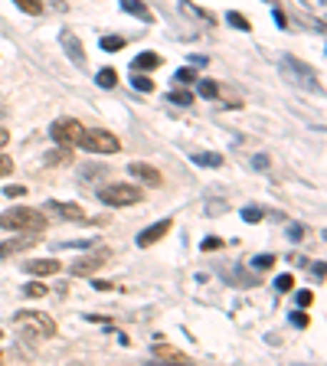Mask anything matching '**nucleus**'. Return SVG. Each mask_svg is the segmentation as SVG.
Segmentation results:
<instances>
[{
	"label": "nucleus",
	"instance_id": "nucleus-7",
	"mask_svg": "<svg viewBox=\"0 0 327 366\" xmlns=\"http://www.w3.org/2000/svg\"><path fill=\"white\" fill-rule=\"evenodd\" d=\"M109 258H111V249H95V252H89V255L76 258L69 272L76 275V278H82V275H95L101 265H105V262H109Z\"/></svg>",
	"mask_w": 327,
	"mask_h": 366
},
{
	"label": "nucleus",
	"instance_id": "nucleus-15",
	"mask_svg": "<svg viewBox=\"0 0 327 366\" xmlns=\"http://www.w3.org/2000/svg\"><path fill=\"white\" fill-rule=\"evenodd\" d=\"M157 66H161V56L157 53H141V56H134L131 69L134 72H148V69H157Z\"/></svg>",
	"mask_w": 327,
	"mask_h": 366
},
{
	"label": "nucleus",
	"instance_id": "nucleus-9",
	"mask_svg": "<svg viewBox=\"0 0 327 366\" xmlns=\"http://www.w3.org/2000/svg\"><path fill=\"white\" fill-rule=\"evenodd\" d=\"M59 46L66 49V56H69L76 66H86V53H82V39L76 36L72 30H63L59 33Z\"/></svg>",
	"mask_w": 327,
	"mask_h": 366
},
{
	"label": "nucleus",
	"instance_id": "nucleus-12",
	"mask_svg": "<svg viewBox=\"0 0 327 366\" xmlns=\"http://www.w3.org/2000/svg\"><path fill=\"white\" fill-rule=\"evenodd\" d=\"M49 210H56L63 219H69V223H82L86 219V210L79 206V203H46Z\"/></svg>",
	"mask_w": 327,
	"mask_h": 366
},
{
	"label": "nucleus",
	"instance_id": "nucleus-30",
	"mask_svg": "<svg viewBox=\"0 0 327 366\" xmlns=\"http://www.w3.org/2000/svg\"><path fill=\"white\" fill-rule=\"evenodd\" d=\"M295 301H298V307H311V304H314V291H298Z\"/></svg>",
	"mask_w": 327,
	"mask_h": 366
},
{
	"label": "nucleus",
	"instance_id": "nucleus-26",
	"mask_svg": "<svg viewBox=\"0 0 327 366\" xmlns=\"http://www.w3.org/2000/svg\"><path fill=\"white\" fill-rule=\"evenodd\" d=\"M291 288H295V278H291V275H278V278H275V291L285 295V291H291Z\"/></svg>",
	"mask_w": 327,
	"mask_h": 366
},
{
	"label": "nucleus",
	"instance_id": "nucleus-19",
	"mask_svg": "<svg viewBox=\"0 0 327 366\" xmlns=\"http://www.w3.org/2000/svg\"><path fill=\"white\" fill-rule=\"evenodd\" d=\"M226 20L236 26V30H242V33H249V30H252V24H249V20H246V16H242V14H236V10H229V14H226Z\"/></svg>",
	"mask_w": 327,
	"mask_h": 366
},
{
	"label": "nucleus",
	"instance_id": "nucleus-24",
	"mask_svg": "<svg viewBox=\"0 0 327 366\" xmlns=\"http://www.w3.org/2000/svg\"><path fill=\"white\" fill-rule=\"evenodd\" d=\"M272 265H275V255H256L252 258V268H258V272H268Z\"/></svg>",
	"mask_w": 327,
	"mask_h": 366
},
{
	"label": "nucleus",
	"instance_id": "nucleus-4",
	"mask_svg": "<svg viewBox=\"0 0 327 366\" xmlns=\"http://www.w3.org/2000/svg\"><path fill=\"white\" fill-rule=\"evenodd\" d=\"M281 72H285V78L288 82H295V86H301V88H308V92H318V95H324V86H321V78H318V72L311 69V66H304L301 59H281Z\"/></svg>",
	"mask_w": 327,
	"mask_h": 366
},
{
	"label": "nucleus",
	"instance_id": "nucleus-16",
	"mask_svg": "<svg viewBox=\"0 0 327 366\" xmlns=\"http://www.w3.org/2000/svg\"><path fill=\"white\" fill-rule=\"evenodd\" d=\"M121 10H125V14H134V16H141L144 24H151V20H154V16H151V10L144 7L141 0H121Z\"/></svg>",
	"mask_w": 327,
	"mask_h": 366
},
{
	"label": "nucleus",
	"instance_id": "nucleus-35",
	"mask_svg": "<svg viewBox=\"0 0 327 366\" xmlns=\"http://www.w3.org/2000/svg\"><path fill=\"white\" fill-rule=\"evenodd\" d=\"M291 324H295V327H308V314L295 311V314H291Z\"/></svg>",
	"mask_w": 327,
	"mask_h": 366
},
{
	"label": "nucleus",
	"instance_id": "nucleus-20",
	"mask_svg": "<svg viewBox=\"0 0 327 366\" xmlns=\"http://www.w3.org/2000/svg\"><path fill=\"white\" fill-rule=\"evenodd\" d=\"M101 49H105V53H118V49H125V39L121 36H101Z\"/></svg>",
	"mask_w": 327,
	"mask_h": 366
},
{
	"label": "nucleus",
	"instance_id": "nucleus-32",
	"mask_svg": "<svg viewBox=\"0 0 327 366\" xmlns=\"http://www.w3.org/2000/svg\"><path fill=\"white\" fill-rule=\"evenodd\" d=\"M219 245H223V239H216V235H210V239H203V242H200V249H203V252H213V249H219Z\"/></svg>",
	"mask_w": 327,
	"mask_h": 366
},
{
	"label": "nucleus",
	"instance_id": "nucleus-29",
	"mask_svg": "<svg viewBox=\"0 0 327 366\" xmlns=\"http://www.w3.org/2000/svg\"><path fill=\"white\" fill-rule=\"evenodd\" d=\"M177 82H196V72L190 66H180L177 69Z\"/></svg>",
	"mask_w": 327,
	"mask_h": 366
},
{
	"label": "nucleus",
	"instance_id": "nucleus-8",
	"mask_svg": "<svg viewBox=\"0 0 327 366\" xmlns=\"http://www.w3.org/2000/svg\"><path fill=\"white\" fill-rule=\"evenodd\" d=\"M128 173H131L134 180H141V183H148V187H161L164 183V173L157 171V167L144 164V161H134V164L128 167Z\"/></svg>",
	"mask_w": 327,
	"mask_h": 366
},
{
	"label": "nucleus",
	"instance_id": "nucleus-6",
	"mask_svg": "<svg viewBox=\"0 0 327 366\" xmlns=\"http://www.w3.org/2000/svg\"><path fill=\"white\" fill-rule=\"evenodd\" d=\"M82 131H86V125L76 121V118H59V121H53V128H49L53 141L56 144H63V148H76L79 138H82Z\"/></svg>",
	"mask_w": 327,
	"mask_h": 366
},
{
	"label": "nucleus",
	"instance_id": "nucleus-25",
	"mask_svg": "<svg viewBox=\"0 0 327 366\" xmlns=\"http://www.w3.org/2000/svg\"><path fill=\"white\" fill-rule=\"evenodd\" d=\"M131 86L138 88V92H151V88H154V82H151L148 76H141V72H138V76H131Z\"/></svg>",
	"mask_w": 327,
	"mask_h": 366
},
{
	"label": "nucleus",
	"instance_id": "nucleus-38",
	"mask_svg": "<svg viewBox=\"0 0 327 366\" xmlns=\"http://www.w3.org/2000/svg\"><path fill=\"white\" fill-rule=\"evenodd\" d=\"M272 16H275V24H278V26H288V24H285V14H281V10H275Z\"/></svg>",
	"mask_w": 327,
	"mask_h": 366
},
{
	"label": "nucleus",
	"instance_id": "nucleus-1",
	"mask_svg": "<svg viewBox=\"0 0 327 366\" xmlns=\"http://www.w3.org/2000/svg\"><path fill=\"white\" fill-rule=\"evenodd\" d=\"M0 229L7 233H26V229H46V216L33 206H10V210L0 213Z\"/></svg>",
	"mask_w": 327,
	"mask_h": 366
},
{
	"label": "nucleus",
	"instance_id": "nucleus-33",
	"mask_svg": "<svg viewBox=\"0 0 327 366\" xmlns=\"http://www.w3.org/2000/svg\"><path fill=\"white\" fill-rule=\"evenodd\" d=\"M288 239H295V242L304 239V226H301V223H291V226H288Z\"/></svg>",
	"mask_w": 327,
	"mask_h": 366
},
{
	"label": "nucleus",
	"instance_id": "nucleus-13",
	"mask_svg": "<svg viewBox=\"0 0 327 366\" xmlns=\"http://www.w3.org/2000/svg\"><path fill=\"white\" fill-rule=\"evenodd\" d=\"M26 272L30 275H56L59 272V258H30V262H26Z\"/></svg>",
	"mask_w": 327,
	"mask_h": 366
},
{
	"label": "nucleus",
	"instance_id": "nucleus-3",
	"mask_svg": "<svg viewBox=\"0 0 327 366\" xmlns=\"http://www.w3.org/2000/svg\"><path fill=\"white\" fill-rule=\"evenodd\" d=\"M76 148L89 151V154H118V151H121V141L111 131H105V128H86Z\"/></svg>",
	"mask_w": 327,
	"mask_h": 366
},
{
	"label": "nucleus",
	"instance_id": "nucleus-2",
	"mask_svg": "<svg viewBox=\"0 0 327 366\" xmlns=\"http://www.w3.org/2000/svg\"><path fill=\"white\" fill-rule=\"evenodd\" d=\"M14 324L20 330H26V337H33V340L56 337V320L43 311H20V314H14Z\"/></svg>",
	"mask_w": 327,
	"mask_h": 366
},
{
	"label": "nucleus",
	"instance_id": "nucleus-37",
	"mask_svg": "<svg viewBox=\"0 0 327 366\" xmlns=\"http://www.w3.org/2000/svg\"><path fill=\"white\" fill-rule=\"evenodd\" d=\"M7 141H10V131H7V128H0V151L7 148Z\"/></svg>",
	"mask_w": 327,
	"mask_h": 366
},
{
	"label": "nucleus",
	"instance_id": "nucleus-23",
	"mask_svg": "<svg viewBox=\"0 0 327 366\" xmlns=\"http://www.w3.org/2000/svg\"><path fill=\"white\" fill-rule=\"evenodd\" d=\"M200 95H203V98H216L219 86H216V82H210V78H203V82H200Z\"/></svg>",
	"mask_w": 327,
	"mask_h": 366
},
{
	"label": "nucleus",
	"instance_id": "nucleus-10",
	"mask_svg": "<svg viewBox=\"0 0 327 366\" xmlns=\"http://www.w3.org/2000/svg\"><path fill=\"white\" fill-rule=\"evenodd\" d=\"M173 229V219H161V223H154V226H148L144 229V233L138 235V245L141 249H151V245H154L157 239H164V235L171 233Z\"/></svg>",
	"mask_w": 327,
	"mask_h": 366
},
{
	"label": "nucleus",
	"instance_id": "nucleus-22",
	"mask_svg": "<svg viewBox=\"0 0 327 366\" xmlns=\"http://www.w3.org/2000/svg\"><path fill=\"white\" fill-rule=\"evenodd\" d=\"M167 101H171V105H183V108H187V105H193V95H190V92H171V95H167Z\"/></svg>",
	"mask_w": 327,
	"mask_h": 366
},
{
	"label": "nucleus",
	"instance_id": "nucleus-21",
	"mask_svg": "<svg viewBox=\"0 0 327 366\" xmlns=\"http://www.w3.org/2000/svg\"><path fill=\"white\" fill-rule=\"evenodd\" d=\"M193 164H200V167H219V164H223V157H219V154H193Z\"/></svg>",
	"mask_w": 327,
	"mask_h": 366
},
{
	"label": "nucleus",
	"instance_id": "nucleus-39",
	"mask_svg": "<svg viewBox=\"0 0 327 366\" xmlns=\"http://www.w3.org/2000/svg\"><path fill=\"white\" fill-rule=\"evenodd\" d=\"M0 115H4V105H0Z\"/></svg>",
	"mask_w": 327,
	"mask_h": 366
},
{
	"label": "nucleus",
	"instance_id": "nucleus-28",
	"mask_svg": "<svg viewBox=\"0 0 327 366\" xmlns=\"http://www.w3.org/2000/svg\"><path fill=\"white\" fill-rule=\"evenodd\" d=\"M26 298H46L49 295V288H46V285H26Z\"/></svg>",
	"mask_w": 327,
	"mask_h": 366
},
{
	"label": "nucleus",
	"instance_id": "nucleus-34",
	"mask_svg": "<svg viewBox=\"0 0 327 366\" xmlns=\"http://www.w3.org/2000/svg\"><path fill=\"white\" fill-rule=\"evenodd\" d=\"M4 193L10 196V200H16V196H26V187H20V183H14V187H7Z\"/></svg>",
	"mask_w": 327,
	"mask_h": 366
},
{
	"label": "nucleus",
	"instance_id": "nucleus-11",
	"mask_svg": "<svg viewBox=\"0 0 327 366\" xmlns=\"http://www.w3.org/2000/svg\"><path fill=\"white\" fill-rule=\"evenodd\" d=\"M36 235H16V239H7V242H0V258H10L16 255V252H26L36 245Z\"/></svg>",
	"mask_w": 327,
	"mask_h": 366
},
{
	"label": "nucleus",
	"instance_id": "nucleus-36",
	"mask_svg": "<svg viewBox=\"0 0 327 366\" xmlns=\"http://www.w3.org/2000/svg\"><path fill=\"white\" fill-rule=\"evenodd\" d=\"M101 173H105L101 167H86V171H82V177H101Z\"/></svg>",
	"mask_w": 327,
	"mask_h": 366
},
{
	"label": "nucleus",
	"instance_id": "nucleus-31",
	"mask_svg": "<svg viewBox=\"0 0 327 366\" xmlns=\"http://www.w3.org/2000/svg\"><path fill=\"white\" fill-rule=\"evenodd\" d=\"M7 173H14V161L0 151V177H7Z\"/></svg>",
	"mask_w": 327,
	"mask_h": 366
},
{
	"label": "nucleus",
	"instance_id": "nucleus-18",
	"mask_svg": "<svg viewBox=\"0 0 327 366\" xmlns=\"http://www.w3.org/2000/svg\"><path fill=\"white\" fill-rule=\"evenodd\" d=\"M14 4H16L20 10H26L30 16H39V14H43V0H14Z\"/></svg>",
	"mask_w": 327,
	"mask_h": 366
},
{
	"label": "nucleus",
	"instance_id": "nucleus-14",
	"mask_svg": "<svg viewBox=\"0 0 327 366\" xmlns=\"http://www.w3.org/2000/svg\"><path fill=\"white\" fill-rule=\"evenodd\" d=\"M154 357H157V360H171V363H190L187 353L173 350V347H167V343H161V347L154 343Z\"/></svg>",
	"mask_w": 327,
	"mask_h": 366
},
{
	"label": "nucleus",
	"instance_id": "nucleus-5",
	"mask_svg": "<svg viewBox=\"0 0 327 366\" xmlns=\"http://www.w3.org/2000/svg\"><path fill=\"white\" fill-rule=\"evenodd\" d=\"M99 200L105 206H131V203H141V190L134 183H109L99 190Z\"/></svg>",
	"mask_w": 327,
	"mask_h": 366
},
{
	"label": "nucleus",
	"instance_id": "nucleus-17",
	"mask_svg": "<svg viewBox=\"0 0 327 366\" xmlns=\"http://www.w3.org/2000/svg\"><path fill=\"white\" fill-rule=\"evenodd\" d=\"M95 82H99L101 88H115V82H118V72H115V69H101L99 76H95Z\"/></svg>",
	"mask_w": 327,
	"mask_h": 366
},
{
	"label": "nucleus",
	"instance_id": "nucleus-27",
	"mask_svg": "<svg viewBox=\"0 0 327 366\" xmlns=\"http://www.w3.org/2000/svg\"><path fill=\"white\" fill-rule=\"evenodd\" d=\"M262 216H265V213L258 210V206H246V210H242V219H246V223H258Z\"/></svg>",
	"mask_w": 327,
	"mask_h": 366
}]
</instances>
